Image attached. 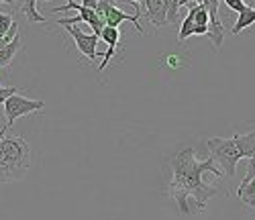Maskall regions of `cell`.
<instances>
[{"instance_id":"cell-18","label":"cell","mask_w":255,"mask_h":220,"mask_svg":"<svg viewBox=\"0 0 255 220\" xmlns=\"http://www.w3.org/2000/svg\"><path fill=\"white\" fill-rule=\"evenodd\" d=\"M200 2H202V0H180V6H184V4H186V6L192 8L194 4H200Z\"/></svg>"},{"instance_id":"cell-7","label":"cell","mask_w":255,"mask_h":220,"mask_svg":"<svg viewBox=\"0 0 255 220\" xmlns=\"http://www.w3.org/2000/svg\"><path fill=\"white\" fill-rule=\"evenodd\" d=\"M143 14L153 23V27L161 29L167 23V0H143Z\"/></svg>"},{"instance_id":"cell-6","label":"cell","mask_w":255,"mask_h":220,"mask_svg":"<svg viewBox=\"0 0 255 220\" xmlns=\"http://www.w3.org/2000/svg\"><path fill=\"white\" fill-rule=\"evenodd\" d=\"M66 29H68V33L72 35L78 51H80L82 55H86L88 61H96V55H98V53H96V45H98V39H100V37H98L96 33H92V35L82 33L76 25H68Z\"/></svg>"},{"instance_id":"cell-17","label":"cell","mask_w":255,"mask_h":220,"mask_svg":"<svg viewBox=\"0 0 255 220\" xmlns=\"http://www.w3.org/2000/svg\"><path fill=\"white\" fill-rule=\"evenodd\" d=\"M255 178V155H251L249 157V165H247V175L243 178V182H249V180H253Z\"/></svg>"},{"instance_id":"cell-8","label":"cell","mask_w":255,"mask_h":220,"mask_svg":"<svg viewBox=\"0 0 255 220\" xmlns=\"http://www.w3.org/2000/svg\"><path fill=\"white\" fill-rule=\"evenodd\" d=\"M253 23H255V8L247 4V6H245V10H243V12H239L237 23L233 25V29H231V35H239L241 31L249 29Z\"/></svg>"},{"instance_id":"cell-1","label":"cell","mask_w":255,"mask_h":220,"mask_svg":"<svg viewBox=\"0 0 255 220\" xmlns=\"http://www.w3.org/2000/svg\"><path fill=\"white\" fill-rule=\"evenodd\" d=\"M172 167V182L167 186V196L172 198L182 216H194L206 210L210 198H215L219 190L215 186L204 184V173H212L221 178L225 175L219 165L208 157L206 161L196 159L194 147H186L178 155L169 159Z\"/></svg>"},{"instance_id":"cell-11","label":"cell","mask_w":255,"mask_h":220,"mask_svg":"<svg viewBox=\"0 0 255 220\" xmlns=\"http://www.w3.org/2000/svg\"><path fill=\"white\" fill-rule=\"evenodd\" d=\"M194 10L190 8L188 10V14L184 16V20H182V25H180V31H178V39L180 41H186L188 37H192L194 35Z\"/></svg>"},{"instance_id":"cell-16","label":"cell","mask_w":255,"mask_h":220,"mask_svg":"<svg viewBox=\"0 0 255 220\" xmlns=\"http://www.w3.org/2000/svg\"><path fill=\"white\" fill-rule=\"evenodd\" d=\"M121 2H125V4H133L135 6V16H143V0H121Z\"/></svg>"},{"instance_id":"cell-15","label":"cell","mask_w":255,"mask_h":220,"mask_svg":"<svg viewBox=\"0 0 255 220\" xmlns=\"http://www.w3.org/2000/svg\"><path fill=\"white\" fill-rule=\"evenodd\" d=\"M18 92V88H4V86H0V106H2L12 94Z\"/></svg>"},{"instance_id":"cell-19","label":"cell","mask_w":255,"mask_h":220,"mask_svg":"<svg viewBox=\"0 0 255 220\" xmlns=\"http://www.w3.org/2000/svg\"><path fill=\"white\" fill-rule=\"evenodd\" d=\"M0 2H6V4H12V2H14V0H0Z\"/></svg>"},{"instance_id":"cell-2","label":"cell","mask_w":255,"mask_h":220,"mask_svg":"<svg viewBox=\"0 0 255 220\" xmlns=\"http://www.w3.org/2000/svg\"><path fill=\"white\" fill-rule=\"evenodd\" d=\"M31 169V147L23 137L0 139V184L23 180Z\"/></svg>"},{"instance_id":"cell-4","label":"cell","mask_w":255,"mask_h":220,"mask_svg":"<svg viewBox=\"0 0 255 220\" xmlns=\"http://www.w3.org/2000/svg\"><path fill=\"white\" fill-rule=\"evenodd\" d=\"M2 106H4V114H6V124L0 128V139L8 133V128L14 124V120H18L20 116H27L31 112H37V110H43L45 102L43 100H31V98H25L20 94H12Z\"/></svg>"},{"instance_id":"cell-9","label":"cell","mask_w":255,"mask_h":220,"mask_svg":"<svg viewBox=\"0 0 255 220\" xmlns=\"http://www.w3.org/2000/svg\"><path fill=\"white\" fill-rule=\"evenodd\" d=\"M235 141L243 153V159L245 157L249 159L251 155H255V130H251L247 135H235Z\"/></svg>"},{"instance_id":"cell-13","label":"cell","mask_w":255,"mask_h":220,"mask_svg":"<svg viewBox=\"0 0 255 220\" xmlns=\"http://www.w3.org/2000/svg\"><path fill=\"white\" fill-rule=\"evenodd\" d=\"M12 23H14V16L12 14L0 12V41H2V37L8 33V29L12 27Z\"/></svg>"},{"instance_id":"cell-14","label":"cell","mask_w":255,"mask_h":220,"mask_svg":"<svg viewBox=\"0 0 255 220\" xmlns=\"http://www.w3.org/2000/svg\"><path fill=\"white\" fill-rule=\"evenodd\" d=\"M223 2H225L231 10H235L237 14H239V12H243V10H245V6H247V4L243 2V0H223Z\"/></svg>"},{"instance_id":"cell-12","label":"cell","mask_w":255,"mask_h":220,"mask_svg":"<svg viewBox=\"0 0 255 220\" xmlns=\"http://www.w3.org/2000/svg\"><path fill=\"white\" fill-rule=\"evenodd\" d=\"M100 39L106 43V45L119 47V43H121V31L119 29H113V27H104L102 33H100Z\"/></svg>"},{"instance_id":"cell-3","label":"cell","mask_w":255,"mask_h":220,"mask_svg":"<svg viewBox=\"0 0 255 220\" xmlns=\"http://www.w3.org/2000/svg\"><path fill=\"white\" fill-rule=\"evenodd\" d=\"M206 147L210 151V157L219 165V169L227 175V178H235L237 163L243 159V153L235 141V137L231 139H221V137H212L206 141Z\"/></svg>"},{"instance_id":"cell-5","label":"cell","mask_w":255,"mask_h":220,"mask_svg":"<svg viewBox=\"0 0 255 220\" xmlns=\"http://www.w3.org/2000/svg\"><path fill=\"white\" fill-rule=\"evenodd\" d=\"M18 25L12 23V27L8 29V33L2 37V41H0V70L6 68V65H10V61L14 59V55L23 49V41H20L18 37Z\"/></svg>"},{"instance_id":"cell-10","label":"cell","mask_w":255,"mask_h":220,"mask_svg":"<svg viewBox=\"0 0 255 220\" xmlns=\"http://www.w3.org/2000/svg\"><path fill=\"white\" fill-rule=\"evenodd\" d=\"M43 2H47V0H43ZM20 12L27 16L29 23H45V16L39 14V10H37V0H25Z\"/></svg>"}]
</instances>
